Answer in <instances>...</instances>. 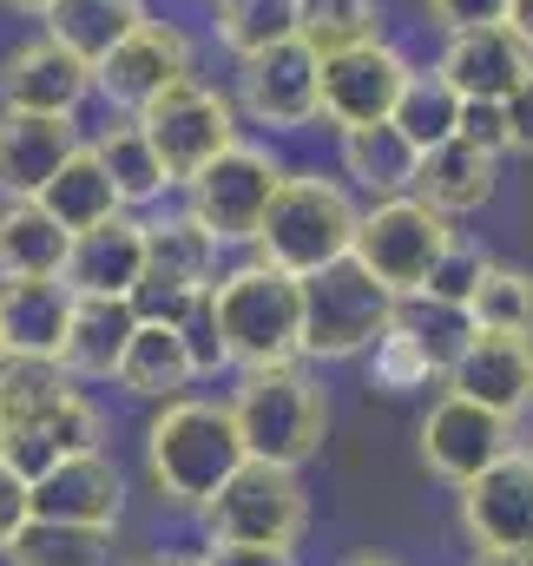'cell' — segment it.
Returning a JSON list of instances; mask_svg holds the SVG:
<instances>
[{
	"label": "cell",
	"mask_w": 533,
	"mask_h": 566,
	"mask_svg": "<svg viewBox=\"0 0 533 566\" xmlns=\"http://www.w3.org/2000/svg\"><path fill=\"white\" fill-rule=\"evenodd\" d=\"M251 461L238 416H231V396H178V402H158L151 422H145V481L158 494V507H178V514H198L224 494V481Z\"/></svg>",
	"instance_id": "cell-1"
},
{
	"label": "cell",
	"mask_w": 533,
	"mask_h": 566,
	"mask_svg": "<svg viewBox=\"0 0 533 566\" xmlns=\"http://www.w3.org/2000/svg\"><path fill=\"white\" fill-rule=\"evenodd\" d=\"M93 448H106V416L60 363H0V461L13 474L40 481L53 461Z\"/></svg>",
	"instance_id": "cell-2"
},
{
	"label": "cell",
	"mask_w": 533,
	"mask_h": 566,
	"mask_svg": "<svg viewBox=\"0 0 533 566\" xmlns=\"http://www.w3.org/2000/svg\"><path fill=\"white\" fill-rule=\"evenodd\" d=\"M356 218L363 205L349 198L343 178H323V171H283L276 198L264 211V231H258V258L290 271V277H323L336 264H349L356 251Z\"/></svg>",
	"instance_id": "cell-3"
},
{
	"label": "cell",
	"mask_w": 533,
	"mask_h": 566,
	"mask_svg": "<svg viewBox=\"0 0 533 566\" xmlns=\"http://www.w3.org/2000/svg\"><path fill=\"white\" fill-rule=\"evenodd\" d=\"M231 416L251 448V461L303 468L323 454L330 434V396L310 363H270V369H238L231 382Z\"/></svg>",
	"instance_id": "cell-4"
},
{
	"label": "cell",
	"mask_w": 533,
	"mask_h": 566,
	"mask_svg": "<svg viewBox=\"0 0 533 566\" xmlns=\"http://www.w3.org/2000/svg\"><path fill=\"white\" fill-rule=\"evenodd\" d=\"M211 316L224 329L231 369L303 363V283L264 258H244L211 283Z\"/></svg>",
	"instance_id": "cell-5"
},
{
	"label": "cell",
	"mask_w": 533,
	"mask_h": 566,
	"mask_svg": "<svg viewBox=\"0 0 533 566\" xmlns=\"http://www.w3.org/2000/svg\"><path fill=\"white\" fill-rule=\"evenodd\" d=\"M454 238H461L454 218H441L435 205H421L415 191H401V198L363 205V218H356V251H349V258L383 283L389 296H415V290H428L435 264L448 258Z\"/></svg>",
	"instance_id": "cell-6"
},
{
	"label": "cell",
	"mask_w": 533,
	"mask_h": 566,
	"mask_svg": "<svg viewBox=\"0 0 533 566\" xmlns=\"http://www.w3.org/2000/svg\"><path fill=\"white\" fill-rule=\"evenodd\" d=\"M396 323V296L369 277L356 258L303 277V363H356Z\"/></svg>",
	"instance_id": "cell-7"
},
{
	"label": "cell",
	"mask_w": 533,
	"mask_h": 566,
	"mask_svg": "<svg viewBox=\"0 0 533 566\" xmlns=\"http://www.w3.org/2000/svg\"><path fill=\"white\" fill-rule=\"evenodd\" d=\"M205 534L211 541H238V547H276L296 554L310 534V488L303 468H276V461H244L224 494L205 507Z\"/></svg>",
	"instance_id": "cell-8"
},
{
	"label": "cell",
	"mask_w": 533,
	"mask_h": 566,
	"mask_svg": "<svg viewBox=\"0 0 533 566\" xmlns=\"http://www.w3.org/2000/svg\"><path fill=\"white\" fill-rule=\"evenodd\" d=\"M138 126H145L151 151L165 158V171H171V185H178V191H185L211 158H224L231 145L244 139L238 99H231V93H218V86H205L198 73H191V80H178L171 93H158V99L138 113Z\"/></svg>",
	"instance_id": "cell-9"
},
{
	"label": "cell",
	"mask_w": 533,
	"mask_h": 566,
	"mask_svg": "<svg viewBox=\"0 0 533 566\" xmlns=\"http://www.w3.org/2000/svg\"><path fill=\"white\" fill-rule=\"evenodd\" d=\"M283 158L258 139H238L224 158H211L191 185H185V211L218 238V244H258L264 211L283 185Z\"/></svg>",
	"instance_id": "cell-10"
},
{
	"label": "cell",
	"mask_w": 533,
	"mask_h": 566,
	"mask_svg": "<svg viewBox=\"0 0 533 566\" xmlns=\"http://www.w3.org/2000/svg\"><path fill=\"white\" fill-rule=\"evenodd\" d=\"M231 99H238V119H244V126L310 133V126L323 119V60H316L303 40L264 46V53L238 60Z\"/></svg>",
	"instance_id": "cell-11"
},
{
	"label": "cell",
	"mask_w": 533,
	"mask_h": 566,
	"mask_svg": "<svg viewBox=\"0 0 533 566\" xmlns=\"http://www.w3.org/2000/svg\"><path fill=\"white\" fill-rule=\"evenodd\" d=\"M198 73V46L185 27L171 20H138L133 33L93 66V99H106L119 119H138L158 93H171L178 80Z\"/></svg>",
	"instance_id": "cell-12"
},
{
	"label": "cell",
	"mask_w": 533,
	"mask_h": 566,
	"mask_svg": "<svg viewBox=\"0 0 533 566\" xmlns=\"http://www.w3.org/2000/svg\"><path fill=\"white\" fill-rule=\"evenodd\" d=\"M415 448H421V468H428L435 481L468 488V481H481L501 454L521 448V428L508 422V416H494V409H481V402H468V396L448 389V396L421 416Z\"/></svg>",
	"instance_id": "cell-13"
},
{
	"label": "cell",
	"mask_w": 533,
	"mask_h": 566,
	"mask_svg": "<svg viewBox=\"0 0 533 566\" xmlns=\"http://www.w3.org/2000/svg\"><path fill=\"white\" fill-rule=\"evenodd\" d=\"M415 60L401 53L396 40H363L349 53L323 60V126L356 133V126H383L396 119V99L408 86Z\"/></svg>",
	"instance_id": "cell-14"
},
{
	"label": "cell",
	"mask_w": 533,
	"mask_h": 566,
	"mask_svg": "<svg viewBox=\"0 0 533 566\" xmlns=\"http://www.w3.org/2000/svg\"><path fill=\"white\" fill-rule=\"evenodd\" d=\"M86 99H93V66L73 46H60L53 33H33L0 60V113L80 119Z\"/></svg>",
	"instance_id": "cell-15"
},
{
	"label": "cell",
	"mask_w": 533,
	"mask_h": 566,
	"mask_svg": "<svg viewBox=\"0 0 533 566\" xmlns=\"http://www.w3.org/2000/svg\"><path fill=\"white\" fill-rule=\"evenodd\" d=\"M454 494H461V534L481 554H533V461H527V448L501 454L481 481H468Z\"/></svg>",
	"instance_id": "cell-16"
},
{
	"label": "cell",
	"mask_w": 533,
	"mask_h": 566,
	"mask_svg": "<svg viewBox=\"0 0 533 566\" xmlns=\"http://www.w3.org/2000/svg\"><path fill=\"white\" fill-rule=\"evenodd\" d=\"M435 66H441V80H448L461 99H501V106H508L514 93L533 86V46L508 27V20L448 33Z\"/></svg>",
	"instance_id": "cell-17"
},
{
	"label": "cell",
	"mask_w": 533,
	"mask_h": 566,
	"mask_svg": "<svg viewBox=\"0 0 533 566\" xmlns=\"http://www.w3.org/2000/svg\"><path fill=\"white\" fill-rule=\"evenodd\" d=\"M126 514V474L106 448L93 454H66L33 481V521H60V527H119Z\"/></svg>",
	"instance_id": "cell-18"
},
{
	"label": "cell",
	"mask_w": 533,
	"mask_h": 566,
	"mask_svg": "<svg viewBox=\"0 0 533 566\" xmlns=\"http://www.w3.org/2000/svg\"><path fill=\"white\" fill-rule=\"evenodd\" d=\"M448 389L481 402V409H494V416H508L514 428L533 422V336L474 329V343L448 369Z\"/></svg>",
	"instance_id": "cell-19"
},
{
	"label": "cell",
	"mask_w": 533,
	"mask_h": 566,
	"mask_svg": "<svg viewBox=\"0 0 533 566\" xmlns=\"http://www.w3.org/2000/svg\"><path fill=\"white\" fill-rule=\"evenodd\" d=\"M73 303L66 277H0V349L20 363H60Z\"/></svg>",
	"instance_id": "cell-20"
},
{
	"label": "cell",
	"mask_w": 533,
	"mask_h": 566,
	"mask_svg": "<svg viewBox=\"0 0 533 566\" xmlns=\"http://www.w3.org/2000/svg\"><path fill=\"white\" fill-rule=\"evenodd\" d=\"M60 277L73 283V296H133L145 277V218L119 211V218L80 231Z\"/></svg>",
	"instance_id": "cell-21"
},
{
	"label": "cell",
	"mask_w": 533,
	"mask_h": 566,
	"mask_svg": "<svg viewBox=\"0 0 533 566\" xmlns=\"http://www.w3.org/2000/svg\"><path fill=\"white\" fill-rule=\"evenodd\" d=\"M138 336V310L133 296H80L73 323H66V349L60 369L86 389V382H119V363Z\"/></svg>",
	"instance_id": "cell-22"
},
{
	"label": "cell",
	"mask_w": 533,
	"mask_h": 566,
	"mask_svg": "<svg viewBox=\"0 0 533 566\" xmlns=\"http://www.w3.org/2000/svg\"><path fill=\"white\" fill-rule=\"evenodd\" d=\"M80 119L0 113V198H40L46 178L80 151Z\"/></svg>",
	"instance_id": "cell-23"
},
{
	"label": "cell",
	"mask_w": 533,
	"mask_h": 566,
	"mask_svg": "<svg viewBox=\"0 0 533 566\" xmlns=\"http://www.w3.org/2000/svg\"><path fill=\"white\" fill-rule=\"evenodd\" d=\"M494 191H501V158L481 151V145H468V139L435 145L415 165V198L435 205L441 218H474V211L494 205Z\"/></svg>",
	"instance_id": "cell-24"
},
{
	"label": "cell",
	"mask_w": 533,
	"mask_h": 566,
	"mask_svg": "<svg viewBox=\"0 0 533 566\" xmlns=\"http://www.w3.org/2000/svg\"><path fill=\"white\" fill-rule=\"evenodd\" d=\"M336 165H343V178L376 205V198H401V191H415V165H421V151L408 145L396 119H383V126H356V133H336Z\"/></svg>",
	"instance_id": "cell-25"
},
{
	"label": "cell",
	"mask_w": 533,
	"mask_h": 566,
	"mask_svg": "<svg viewBox=\"0 0 533 566\" xmlns=\"http://www.w3.org/2000/svg\"><path fill=\"white\" fill-rule=\"evenodd\" d=\"M73 251V231L33 205V198H0V277H60Z\"/></svg>",
	"instance_id": "cell-26"
},
{
	"label": "cell",
	"mask_w": 533,
	"mask_h": 566,
	"mask_svg": "<svg viewBox=\"0 0 533 566\" xmlns=\"http://www.w3.org/2000/svg\"><path fill=\"white\" fill-rule=\"evenodd\" d=\"M191 382H198V363L185 349V329L178 323H138L133 349L119 363V389L138 402H178V396H191Z\"/></svg>",
	"instance_id": "cell-27"
},
{
	"label": "cell",
	"mask_w": 533,
	"mask_h": 566,
	"mask_svg": "<svg viewBox=\"0 0 533 566\" xmlns=\"http://www.w3.org/2000/svg\"><path fill=\"white\" fill-rule=\"evenodd\" d=\"M33 205H46V211H53V218H60L73 238L126 211V198H119V185H113L106 158L93 151V139H86L73 158H66V165H60V171H53V178H46V191H40Z\"/></svg>",
	"instance_id": "cell-28"
},
{
	"label": "cell",
	"mask_w": 533,
	"mask_h": 566,
	"mask_svg": "<svg viewBox=\"0 0 533 566\" xmlns=\"http://www.w3.org/2000/svg\"><path fill=\"white\" fill-rule=\"evenodd\" d=\"M218 238L191 218V211H171V218H145V271H165V277L191 283V290H211L218 283Z\"/></svg>",
	"instance_id": "cell-29"
},
{
	"label": "cell",
	"mask_w": 533,
	"mask_h": 566,
	"mask_svg": "<svg viewBox=\"0 0 533 566\" xmlns=\"http://www.w3.org/2000/svg\"><path fill=\"white\" fill-rule=\"evenodd\" d=\"M7 566H133L119 547V527H60L27 521V534L7 547Z\"/></svg>",
	"instance_id": "cell-30"
},
{
	"label": "cell",
	"mask_w": 533,
	"mask_h": 566,
	"mask_svg": "<svg viewBox=\"0 0 533 566\" xmlns=\"http://www.w3.org/2000/svg\"><path fill=\"white\" fill-rule=\"evenodd\" d=\"M138 20H151L145 0H60V7L46 13V33H53L60 46H73L86 66H100Z\"/></svg>",
	"instance_id": "cell-31"
},
{
	"label": "cell",
	"mask_w": 533,
	"mask_h": 566,
	"mask_svg": "<svg viewBox=\"0 0 533 566\" xmlns=\"http://www.w3.org/2000/svg\"><path fill=\"white\" fill-rule=\"evenodd\" d=\"M93 151L106 158V171H113V185H119L126 211H145V205H158L165 191H178V185H171V171H165V158L151 151V139H145V126H138V119H113V126H100Z\"/></svg>",
	"instance_id": "cell-32"
},
{
	"label": "cell",
	"mask_w": 533,
	"mask_h": 566,
	"mask_svg": "<svg viewBox=\"0 0 533 566\" xmlns=\"http://www.w3.org/2000/svg\"><path fill=\"white\" fill-rule=\"evenodd\" d=\"M435 369H441V382H448V369L461 363V349L474 343V316H468V303H448V296H428V290H415V296H396V323Z\"/></svg>",
	"instance_id": "cell-33"
},
{
	"label": "cell",
	"mask_w": 533,
	"mask_h": 566,
	"mask_svg": "<svg viewBox=\"0 0 533 566\" xmlns=\"http://www.w3.org/2000/svg\"><path fill=\"white\" fill-rule=\"evenodd\" d=\"M461 106L468 99L441 80V66H415L408 86H401V99H396V126L408 133L415 151H435V145L461 139Z\"/></svg>",
	"instance_id": "cell-34"
},
{
	"label": "cell",
	"mask_w": 533,
	"mask_h": 566,
	"mask_svg": "<svg viewBox=\"0 0 533 566\" xmlns=\"http://www.w3.org/2000/svg\"><path fill=\"white\" fill-rule=\"evenodd\" d=\"M211 27H218V40H224L231 60H251L264 46L296 40L303 0H211Z\"/></svg>",
	"instance_id": "cell-35"
},
{
	"label": "cell",
	"mask_w": 533,
	"mask_h": 566,
	"mask_svg": "<svg viewBox=\"0 0 533 566\" xmlns=\"http://www.w3.org/2000/svg\"><path fill=\"white\" fill-rule=\"evenodd\" d=\"M296 40L330 60V53H349L363 40H383V0H303V27Z\"/></svg>",
	"instance_id": "cell-36"
},
{
	"label": "cell",
	"mask_w": 533,
	"mask_h": 566,
	"mask_svg": "<svg viewBox=\"0 0 533 566\" xmlns=\"http://www.w3.org/2000/svg\"><path fill=\"white\" fill-rule=\"evenodd\" d=\"M474 329H501V336H533V271L521 264H488V277L468 296Z\"/></svg>",
	"instance_id": "cell-37"
},
{
	"label": "cell",
	"mask_w": 533,
	"mask_h": 566,
	"mask_svg": "<svg viewBox=\"0 0 533 566\" xmlns=\"http://www.w3.org/2000/svg\"><path fill=\"white\" fill-rule=\"evenodd\" d=\"M428 382H441V369H435L401 329H389V336L369 349V389H383V396H415V389H428Z\"/></svg>",
	"instance_id": "cell-38"
},
{
	"label": "cell",
	"mask_w": 533,
	"mask_h": 566,
	"mask_svg": "<svg viewBox=\"0 0 533 566\" xmlns=\"http://www.w3.org/2000/svg\"><path fill=\"white\" fill-rule=\"evenodd\" d=\"M488 264H494V258H488L474 238H454V244H448V258H441V264H435V277H428V296L468 303V296H474V283L488 277Z\"/></svg>",
	"instance_id": "cell-39"
},
{
	"label": "cell",
	"mask_w": 533,
	"mask_h": 566,
	"mask_svg": "<svg viewBox=\"0 0 533 566\" xmlns=\"http://www.w3.org/2000/svg\"><path fill=\"white\" fill-rule=\"evenodd\" d=\"M178 329H185V349H191V363H198V382H211V376H224V369H231L224 329H218V316H211V290H205V303H198Z\"/></svg>",
	"instance_id": "cell-40"
},
{
	"label": "cell",
	"mask_w": 533,
	"mask_h": 566,
	"mask_svg": "<svg viewBox=\"0 0 533 566\" xmlns=\"http://www.w3.org/2000/svg\"><path fill=\"white\" fill-rule=\"evenodd\" d=\"M27 521H33V481L0 461V560H7V547L27 534Z\"/></svg>",
	"instance_id": "cell-41"
},
{
	"label": "cell",
	"mask_w": 533,
	"mask_h": 566,
	"mask_svg": "<svg viewBox=\"0 0 533 566\" xmlns=\"http://www.w3.org/2000/svg\"><path fill=\"white\" fill-rule=\"evenodd\" d=\"M421 7H428V20L441 27V40H448V33H468V27L508 20V0H421Z\"/></svg>",
	"instance_id": "cell-42"
},
{
	"label": "cell",
	"mask_w": 533,
	"mask_h": 566,
	"mask_svg": "<svg viewBox=\"0 0 533 566\" xmlns=\"http://www.w3.org/2000/svg\"><path fill=\"white\" fill-rule=\"evenodd\" d=\"M461 139L501 158V151H508V106H501V99H468V106H461Z\"/></svg>",
	"instance_id": "cell-43"
},
{
	"label": "cell",
	"mask_w": 533,
	"mask_h": 566,
	"mask_svg": "<svg viewBox=\"0 0 533 566\" xmlns=\"http://www.w3.org/2000/svg\"><path fill=\"white\" fill-rule=\"evenodd\" d=\"M191 566H296V554H276V547H238V541H211L205 554H191Z\"/></svg>",
	"instance_id": "cell-44"
},
{
	"label": "cell",
	"mask_w": 533,
	"mask_h": 566,
	"mask_svg": "<svg viewBox=\"0 0 533 566\" xmlns=\"http://www.w3.org/2000/svg\"><path fill=\"white\" fill-rule=\"evenodd\" d=\"M508 151H521V158H533V86H527V93H514V99H508Z\"/></svg>",
	"instance_id": "cell-45"
},
{
	"label": "cell",
	"mask_w": 533,
	"mask_h": 566,
	"mask_svg": "<svg viewBox=\"0 0 533 566\" xmlns=\"http://www.w3.org/2000/svg\"><path fill=\"white\" fill-rule=\"evenodd\" d=\"M508 27H514V33L533 46V0H508Z\"/></svg>",
	"instance_id": "cell-46"
},
{
	"label": "cell",
	"mask_w": 533,
	"mask_h": 566,
	"mask_svg": "<svg viewBox=\"0 0 533 566\" xmlns=\"http://www.w3.org/2000/svg\"><path fill=\"white\" fill-rule=\"evenodd\" d=\"M468 566H533V554H481V547H474Z\"/></svg>",
	"instance_id": "cell-47"
},
{
	"label": "cell",
	"mask_w": 533,
	"mask_h": 566,
	"mask_svg": "<svg viewBox=\"0 0 533 566\" xmlns=\"http://www.w3.org/2000/svg\"><path fill=\"white\" fill-rule=\"evenodd\" d=\"M0 7H7V13H33V20H46L60 0H0Z\"/></svg>",
	"instance_id": "cell-48"
},
{
	"label": "cell",
	"mask_w": 533,
	"mask_h": 566,
	"mask_svg": "<svg viewBox=\"0 0 533 566\" xmlns=\"http://www.w3.org/2000/svg\"><path fill=\"white\" fill-rule=\"evenodd\" d=\"M343 566H401V560H396V554H349Z\"/></svg>",
	"instance_id": "cell-49"
},
{
	"label": "cell",
	"mask_w": 533,
	"mask_h": 566,
	"mask_svg": "<svg viewBox=\"0 0 533 566\" xmlns=\"http://www.w3.org/2000/svg\"><path fill=\"white\" fill-rule=\"evenodd\" d=\"M138 566H191L185 554H151V560H138Z\"/></svg>",
	"instance_id": "cell-50"
},
{
	"label": "cell",
	"mask_w": 533,
	"mask_h": 566,
	"mask_svg": "<svg viewBox=\"0 0 533 566\" xmlns=\"http://www.w3.org/2000/svg\"><path fill=\"white\" fill-rule=\"evenodd\" d=\"M521 448H527V461H533V422H527V434H521Z\"/></svg>",
	"instance_id": "cell-51"
},
{
	"label": "cell",
	"mask_w": 533,
	"mask_h": 566,
	"mask_svg": "<svg viewBox=\"0 0 533 566\" xmlns=\"http://www.w3.org/2000/svg\"><path fill=\"white\" fill-rule=\"evenodd\" d=\"M0 363H7V349H0Z\"/></svg>",
	"instance_id": "cell-52"
}]
</instances>
